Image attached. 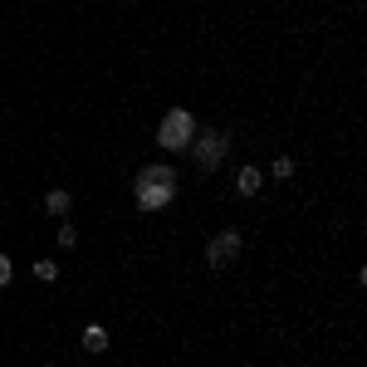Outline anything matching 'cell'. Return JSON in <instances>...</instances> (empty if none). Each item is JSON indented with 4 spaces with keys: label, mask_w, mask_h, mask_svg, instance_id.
Returning <instances> with one entry per match:
<instances>
[{
    "label": "cell",
    "mask_w": 367,
    "mask_h": 367,
    "mask_svg": "<svg viewBox=\"0 0 367 367\" xmlns=\"http://www.w3.org/2000/svg\"><path fill=\"white\" fill-rule=\"evenodd\" d=\"M235 191H240V196H255V191H260V167H240Z\"/></svg>",
    "instance_id": "6"
},
{
    "label": "cell",
    "mask_w": 367,
    "mask_h": 367,
    "mask_svg": "<svg viewBox=\"0 0 367 367\" xmlns=\"http://www.w3.org/2000/svg\"><path fill=\"white\" fill-rule=\"evenodd\" d=\"M172 196H177V172L172 167L157 162V167H142L137 172V206L142 211H162Z\"/></svg>",
    "instance_id": "1"
},
{
    "label": "cell",
    "mask_w": 367,
    "mask_h": 367,
    "mask_svg": "<svg viewBox=\"0 0 367 367\" xmlns=\"http://www.w3.org/2000/svg\"><path fill=\"white\" fill-rule=\"evenodd\" d=\"M225 152H230V132H196L191 137V157H196L201 172H216Z\"/></svg>",
    "instance_id": "3"
},
{
    "label": "cell",
    "mask_w": 367,
    "mask_h": 367,
    "mask_svg": "<svg viewBox=\"0 0 367 367\" xmlns=\"http://www.w3.org/2000/svg\"><path fill=\"white\" fill-rule=\"evenodd\" d=\"M191 137H196V118H191L186 108H172V113L162 118V127H157V142H162L167 152H186Z\"/></svg>",
    "instance_id": "2"
},
{
    "label": "cell",
    "mask_w": 367,
    "mask_h": 367,
    "mask_svg": "<svg viewBox=\"0 0 367 367\" xmlns=\"http://www.w3.org/2000/svg\"><path fill=\"white\" fill-rule=\"evenodd\" d=\"M84 348H89V353H103V348H108V333H103V323H89V328H84Z\"/></svg>",
    "instance_id": "7"
},
{
    "label": "cell",
    "mask_w": 367,
    "mask_h": 367,
    "mask_svg": "<svg viewBox=\"0 0 367 367\" xmlns=\"http://www.w3.org/2000/svg\"><path fill=\"white\" fill-rule=\"evenodd\" d=\"M69 206H74V196H69L64 186H54V191L44 196V211H49V216H69Z\"/></svg>",
    "instance_id": "5"
},
{
    "label": "cell",
    "mask_w": 367,
    "mask_h": 367,
    "mask_svg": "<svg viewBox=\"0 0 367 367\" xmlns=\"http://www.w3.org/2000/svg\"><path fill=\"white\" fill-rule=\"evenodd\" d=\"M235 255H240V235H235V230H220V235L206 245V260H211V270H225Z\"/></svg>",
    "instance_id": "4"
},
{
    "label": "cell",
    "mask_w": 367,
    "mask_h": 367,
    "mask_svg": "<svg viewBox=\"0 0 367 367\" xmlns=\"http://www.w3.org/2000/svg\"><path fill=\"white\" fill-rule=\"evenodd\" d=\"M54 235H59V245H64V250H69V245H79V230H74V225H59Z\"/></svg>",
    "instance_id": "9"
},
{
    "label": "cell",
    "mask_w": 367,
    "mask_h": 367,
    "mask_svg": "<svg viewBox=\"0 0 367 367\" xmlns=\"http://www.w3.org/2000/svg\"><path fill=\"white\" fill-rule=\"evenodd\" d=\"M270 172L284 182V177H294V162H289V157H275V167H270Z\"/></svg>",
    "instance_id": "10"
},
{
    "label": "cell",
    "mask_w": 367,
    "mask_h": 367,
    "mask_svg": "<svg viewBox=\"0 0 367 367\" xmlns=\"http://www.w3.org/2000/svg\"><path fill=\"white\" fill-rule=\"evenodd\" d=\"M10 275H15V270H10V255H0V289L10 284Z\"/></svg>",
    "instance_id": "11"
},
{
    "label": "cell",
    "mask_w": 367,
    "mask_h": 367,
    "mask_svg": "<svg viewBox=\"0 0 367 367\" xmlns=\"http://www.w3.org/2000/svg\"><path fill=\"white\" fill-rule=\"evenodd\" d=\"M35 275L44 279V284H54V279H59V265H54V260H35Z\"/></svg>",
    "instance_id": "8"
}]
</instances>
